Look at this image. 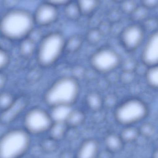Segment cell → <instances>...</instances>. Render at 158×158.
Returning a JSON list of instances; mask_svg holds the SVG:
<instances>
[{
	"mask_svg": "<svg viewBox=\"0 0 158 158\" xmlns=\"http://www.w3.org/2000/svg\"><path fill=\"white\" fill-rule=\"evenodd\" d=\"M58 142L50 136L42 138L39 142V147L40 150L45 154L53 153L58 148Z\"/></svg>",
	"mask_w": 158,
	"mask_h": 158,
	"instance_id": "obj_16",
	"label": "cell"
},
{
	"mask_svg": "<svg viewBox=\"0 0 158 158\" xmlns=\"http://www.w3.org/2000/svg\"><path fill=\"white\" fill-rule=\"evenodd\" d=\"M144 38L143 28L138 24H132L126 27L121 34L122 44L129 51L138 48L143 43Z\"/></svg>",
	"mask_w": 158,
	"mask_h": 158,
	"instance_id": "obj_8",
	"label": "cell"
},
{
	"mask_svg": "<svg viewBox=\"0 0 158 158\" xmlns=\"http://www.w3.org/2000/svg\"><path fill=\"white\" fill-rule=\"evenodd\" d=\"M142 59L145 64L151 67L157 65L158 62V34H151L147 41L142 52Z\"/></svg>",
	"mask_w": 158,
	"mask_h": 158,
	"instance_id": "obj_9",
	"label": "cell"
},
{
	"mask_svg": "<svg viewBox=\"0 0 158 158\" xmlns=\"http://www.w3.org/2000/svg\"><path fill=\"white\" fill-rule=\"evenodd\" d=\"M139 131L140 134L142 133L146 136H148L153 132V127L150 124H146L142 127L141 130Z\"/></svg>",
	"mask_w": 158,
	"mask_h": 158,
	"instance_id": "obj_30",
	"label": "cell"
},
{
	"mask_svg": "<svg viewBox=\"0 0 158 158\" xmlns=\"http://www.w3.org/2000/svg\"><path fill=\"white\" fill-rule=\"evenodd\" d=\"M68 126L65 122H53L49 129L48 136L59 142L66 135Z\"/></svg>",
	"mask_w": 158,
	"mask_h": 158,
	"instance_id": "obj_14",
	"label": "cell"
},
{
	"mask_svg": "<svg viewBox=\"0 0 158 158\" xmlns=\"http://www.w3.org/2000/svg\"><path fill=\"white\" fill-rule=\"evenodd\" d=\"M32 143L31 135L24 129L8 130L0 136V158H23Z\"/></svg>",
	"mask_w": 158,
	"mask_h": 158,
	"instance_id": "obj_2",
	"label": "cell"
},
{
	"mask_svg": "<svg viewBox=\"0 0 158 158\" xmlns=\"http://www.w3.org/2000/svg\"><path fill=\"white\" fill-rule=\"evenodd\" d=\"M142 5L147 9H154L157 6L158 0H141Z\"/></svg>",
	"mask_w": 158,
	"mask_h": 158,
	"instance_id": "obj_28",
	"label": "cell"
},
{
	"mask_svg": "<svg viewBox=\"0 0 158 158\" xmlns=\"http://www.w3.org/2000/svg\"><path fill=\"white\" fill-rule=\"evenodd\" d=\"M14 97L10 93L5 92L0 94V110L4 111L15 102Z\"/></svg>",
	"mask_w": 158,
	"mask_h": 158,
	"instance_id": "obj_24",
	"label": "cell"
},
{
	"mask_svg": "<svg viewBox=\"0 0 158 158\" xmlns=\"http://www.w3.org/2000/svg\"><path fill=\"white\" fill-rule=\"evenodd\" d=\"M139 135V130L131 126H128L122 131L120 136L123 143H130L135 141Z\"/></svg>",
	"mask_w": 158,
	"mask_h": 158,
	"instance_id": "obj_19",
	"label": "cell"
},
{
	"mask_svg": "<svg viewBox=\"0 0 158 158\" xmlns=\"http://www.w3.org/2000/svg\"><path fill=\"white\" fill-rule=\"evenodd\" d=\"M47 2L56 6H58L66 5L71 2V0H46Z\"/></svg>",
	"mask_w": 158,
	"mask_h": 158,
	"instance_id": "obj_31",
	"label": "cell"
},
{
	"mask_svg": "<svg viewBox=\"0 0 158 158\" xmlns=\"http://www.w3.org/2000/svg\"><path fill=\"white\" fill-rule=\"evenodd\" d=\"M83 113L80 110H72L66 121L68 127H76L82 123L84 120Z\"/></svg>",
	"mask_w": 158,
	"mask_h": 158,
	"instance_id": "obj_20",
	"label": "cell"
},
{
	"mask_svg": "<svg viewBox=\"0 0 158 158\" xmlns=\"http://www.w3.org/2000/svg\"><path fill=\"white\" fill-rule=\"evenodd\" d=\"M24 129L31 135H41L47 133L53 122L50 113L40 108L29 110L24 119Z\"/></svg>",
	"mask_w": 158,
	"mask_h": 158,
	"instance_id": "obj_6",
	"label": "cell"
},
{
	"mask_svg": "<svg viewBox=\"0 0 158 158\" xmlns=\"http://www.w3.org/2000/svg\"><path fill=\"white\" fill-rule=\"evenodd\" d=\"M33 17L28 12L14 10L5 14L0 21V31L7 39H24L32 31L34 23Z\"/></svg>",
	"mask_w": 158,
	"mask_h": 158,
	"instance_id": "obj_1",
	"label": "cell"
},
{
	"mask_svg": "<svg viewBox=\"0 0 158 158\" xmlns=\"http://www.w3.org/2000/svg\"><path fill=\"white\" fill-rule=\"evenodd\" d=\"M123 141L120 135L115 134H110L106 137L105 144L108 151L117 152L119 151L122 147Z\"/></svg>",
	"mask_w": 158,
	"mask_h": 158,
	"instance_id": "obj_15",
	"label": "cell"
},
{
	"mask_svg": "<svg viewBox=\"0 0 158 158\" xmlns=\"http://www.w3.org/2000/svg\"><path fill=\"white\" fill-rule=\"evenodd\" d=\"M87 38L92 41H97L101 38V32L97 30H92L88 33V35H87Z\"/></svg>",
	"mask_w": 158,
	"mask_h": 158,
	"instance_id": "obj_29",
	"label": "cell"
},
{
	"mask_svg": "<svg viewBox=\"0 0 158 158\" xmlns=\"http://www.w3.org/2000/svg\"><path fill=\"white\" fill-rule=\"evenodd\" d=\"M147 106L141 100L131 99L118 106L115 112L116 120L122 125L131 126L141 121L146 117Z\"/></svg>",
	"mask_w": 158,
	"mask_h": 158,
	"instance_id": "obj_5",
	"label": "cell"
},
{
	"mask_svg": "<svg viewBox=\"0 0 158 158\" xmlns=\"http://www.w3.org/2000/svg\"><path fill=\"white\" fill-rule=\"evenodd\" d=\"M137 6L134 0H125L121 2L120 10L124 14L130 15Z\"/></svg>",
	"mask_w": 158,
	"mask_h": 158,
	"instance_id": "obj_25",
	"label": "cell"
},
{
	"mask_svg": "<svg viewBox=\"0 0 158 158\" xmlns=\"http://www.w3.org/2000/svg\"><path fill=\"white\" fill-rule=\"evenodd\" d=\"M25 100L23 99L15 100L12 106L7 109L2 111L0 116V122L4 125H8L15 121L25 108Z\"/></svg>",
	"mask_w": 158,
	"mask_h": 158,
	"instance_id": "obj_11",
	"label": "cell"
},
{
	"mask_svg": "<svg viewBox=\"0 0 158 158\" xmlns=\"http://www.w3.org/2000/svg\"><path fill=\"white\" fill-rule=\"evenodd\" d=\"M99 146L96 140L87 139L79 148L76 158H96L99 155Z\"/></svg>",
	"mask_w": 158,
	"mask_h": 158,
	"instance_id": "obj_12",
	"label": "cell"
},
{
	"mask_svg": "<svg viewBox=\"0 0 158 158\" xmlns=\"http://www.w3.org/2000/svg\"><path fill=\"white\" fill-rule=\"evenodd\" d=\"M79 86L76 79L61 78L54 83L45 94V102L51 107L59 105L71 106L78 98Z\"/></svg>",
	"mask_w": 158,
	"mask_h": 158,
	"instance_id": "obj_3",
	"label": "cell"
},
{
	"mask_svg": "<svg viewBox=\"0 0 158 158\" xmlns=\"http://www.w3.org/2000/svg\"><path fill=\"white\" fill-rule=\"evenodd\" d=\"M71 106L59 105L52 107L51 113V118L53 122L66 123L72 110Z\"/></svg>",
	"mask_w": 158,
	"mask_h": 158,
	"instance_id": "obj_13",
	"label": "cell"
},
{
	"mask_svg": "<svg viewBox=\"0 0 158 158\" xmlns=\"http://www.w3.org/2000/svg\"><path fill=\"white\" fill-rule=\"evenodd\" d=\"M9 61L8 54L3 49L0 48V71L7 66Z\"/></svg>",
	"mask_w": 158,
	"mask_h": 158,
	"instance_id": "obj_27",
	"label": "cell"
},
{
	"mask_svg": "<svg viewBox=\"0 0 158 158\" xmlns=\"http://www.w3.org/2000/svg\"><path fill=\"white\" fill-rule=\"evenodd\" d=\"M115 2H123V1H125V0H114Z\"/></svg>",
	"mask_w": 158,
	"mask_h": 158,
	"instance_id": "obj_33",
	"label": "cell"
},
{
	"mask_svg": "<svg viewBox=\"0 0 158 158\" xmlns=\"http://www.w3.org/2000/svg\"><path fill=\"white\" fill-rule=\"evenodd\" d=\"M87 102L90 107L93 110L100 108L102 104L101 98L96 94H92L89 96L87 98Z\"/></svg>",
	"mask_w": 158,
	"mask_h": 158,
	"instance_id": "obj_26",
	"label": "cell"
},
{
	"mask_svg": "<svg viewBox=\"0 0 158 158\" xmlns=\"http://www.w3.org/2000/svg\"><path fill=\"white\" fill-rule=\"evenodd\" d=\"M35 44L33 40L25 38L19 45L20 54L25 57H29L33 55L35 52Z\"/></svg>",
	"mask_w": 158,
	"mask_h": 158,
	"instance_id": "obj_18",
	"label": "cell"
},
{
	"mask_svg": "<svg viewBox=\"0 0 158 158\" xmlns=\"http://www.w3.org/2000/svg\"><path fill=\"white\" fill-rule=\"evenodd\" d=\"M149 10L143 6H137L131 14L132 19L135 21H143L148 17Z\"/></svg>",
	"mask_w": 158,
	"mask_h": 158,
	"instance_id": "obj_23",
	"label": "cell"
},
{
	"mask_svg": "<svg viewBox=\"0 0 158 158\" xmlns=\"http://www.w3.org/2000/svg\"><path fill=\"white\" fill-rule=\"evenodd\" d=\"M121 62L119 55L114 50L108 48H102L92 56L91 64L98 72L109 73L117 69Z\"/></svg>",
	"mask_w": 158,
	"mask_h": 158,
	"instance_id": "obj_7",
	"label": "cell"
},
{
	"mask_svg": "<svg viewBox=\"0 0 158 158\" xmlns=\"http://www.w3.org/2000/svg\"><path fill=\"white\" fill-rule=\"evenodd\" d=\"M6 79L4 75L0 73V90L5 86Z\"/></svg>",
	"mask_w": 158,
	"mask_h": 158,
	"instance_id": "obj_32",
	"label": "cell"
},
{
	"mask_svg": "<svg viewBox=\"0 0 158 158\" xmlns=\"http://www.w3.org/2000/svg\"><path fill=\"white\" fill-rule=\"evenodd\" d=\"M147 82L154 88L158 86V67L157 65L150 67L146 74Z\"/></svg>",
	"mask_w": 158,
	"mask_h": 158,
	"instance_id": "obj_22",
	"label": "cell"
},
{
	"mask_svg": "<svg viewBox=\"0 0 158 158\" xmlns=\"http://www.w3.org/2000/svg\"><path fill=\"white\" fill-rule=\"evenodd\" d=\"M58 16L56 6L47 2L38 6L33 17L34 22L41 26H47L54 22Z\"/></svg>",
	"mask_w": 158,
	"mask_h": 158,
	"instance_id": "obj_10",
	"label": "cell"
},
{
	"mask_svg": "<svg viewBox=\"0 0 158 158\" xmlns=\"http://www.w3.org/2000/svg\"><path fill=\"white\" fill-rule=\"evenodd\" d=\"M64 13L66 17L70 20L78 19L81 14L77 3L71 2L65 5Z\"/></svg>",
	"mask_w": 158,
	"mask_h": 158,
	"instance_id": "obj_21",
	"label": "cell"
},
{
	"mask_svg": "<svg viewBox=\"0 0 158 158\" xmlns=\"http://www.w3.org/2000/svg\"><path fill=\"white\" fill-rule=\"evenodd\" d=\"M76 3L81 14L88 15L92 13L97 8L99 0H77Z\"/></svg>",
	"mask_w": 158,
	"mask_h": 158,
	"instance_id": "obj_17",
	"label": "cell"
},
{
	"mask_svg": "<svg viewBox=\"0 0 158 158\" xmlns=\"http://www.w3.org/2000/svg\"><path fill=\"white\" fill-rule=\"evenodd\" d=\"M66 47V40L62 34L58 32L48 34L42 40L38 48V62L44 66L52 65L59 59Z\"/></svg>",
	"mask_w": 158,
	"mask_h": 158,
	"instance_id": "obj_4",
	"label": "cell"
}]
</instances>
